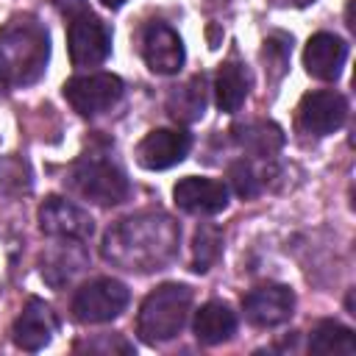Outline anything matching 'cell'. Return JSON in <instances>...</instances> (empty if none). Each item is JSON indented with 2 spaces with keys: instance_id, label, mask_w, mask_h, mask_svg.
Returning <instances> with one entry per match:
<instances>
[{
  "instance_id": "obj_1",
  "label": "cell",
  "mask_w": 356,
  "mask_h": 356,
  "mask_svg": "<svg viewBox=\"0 0 356 356\" xmlns=\"http://www.w3.org/2000/svg\"><path fill=\"white\" fill-rule=\"evenodd\" d=\"M178 239L181 228L170 214L139 211L106 231L103 259L131 273L161 270L178 253Z\"/></svg>"
},
{
  "instance_id": "obj_2",
  "label": "cell",
  "mask_w": 356,
  "mask_h": 356,
  "mask_svg": "<svg viewBox=\"0 0 356 356\" xmlns=\"http://www.w3.org/2000/svg\"><path fill=\"white\" fill-rule=\"evenodd\" d=\"M50 58V39L39 19L17 17L0 31V81L8 86L36 83Z\"/></svg>"
},
{
  "instance_id": "obj_3",
  "label": "cell",
  "mask_w": 356,
  "mask_h": 356,
  "mask_svg": "<svg viewBox=\"0 0 356 356\" xmlns=\"http://www.w3.org/2000/svg\"><path fill=\"white\" fill-rule=\"evenodd\" d=\"M189 309H192V289L186 284H161L142 300L136 331L147 345L167 342L184 328Z\"/></svg>"
},
{
  "instance_id": "obj_4",
  "label": "cell",
  "mask_w": 356,
  "mask_h": 356,
  "mask_svg": "<svg viewBox=\"0 0 356 356\" xmlns=\"http://www.w3.org/2000/svg\"><path fill=\"white\" fill-rule=\"evenodd\" d=\"M67 186L97 206H117L131 195V181L125 178V172L106 159L78 161L67 175Z\"/></svg>"
},
{
  "instance_id": "obj_5",
  "label": "cell",
  "mask_w": 356,
  "mask_h": 356,
  "mask_svg": "<svg viewBox=\"0 0 356 356\" xmlns=\"http://www.w3.org/2000/svg\"><path fill=\"white\" fill-rule=\"evenodd\" d=\"M131 292L117 278H95L83 284L72 298V314L78 323H108L125 312Z\"/></svg>"
},
{
  "instance_id": "obj_6",
  "label": "cell",
  "mask_w": 356,
  "mask_h": 356,
  "mask_svg": "<svg viewBox=\"0 0 356 356\" xmlns=\"http://www.w3.org/2000/svg\"><path fill=\"white\" fill-rule=\"evenodd\" d=\"M61 92L81 117H95L108 111L122 97V81L111 72H89L70 78Z\"/></svg>"
},
{
  "instance_id": "obj_7",
  "label": "cell",
  "mask_w": 356,
  "mask_h": 356,
  "mask_svg": "<svg viewBox=\"0 0 356 356\" xmlns=\"http://www.w3.org/2000/svg\"><path fill=\"white\" fill-rule=\"evenodd\" d=\"M67 47H70V61L75 67H97L111 53V31L100 17L83 11L70 19Z\"/></svg>"
},
{
  "instance_id": "obj_8",
  "label": "cell",
  "mask_w": 356,
  "mask_h": 356,
  "mask_svg": "<svg viewBox=\"0 0 356 356\" xmlns=\"http://www.w3.org/2000/svg\"><path fill=\"white\" fill-rule=\"evenodd\" d=\"M348 120V100L334 89L309 92L298 106V128L312 136H328Z\"/></svg>"
},
{
  "instance_id": "obj_9",
  "label": "cell",
  "mask_w": 356,
  "mask_h": 356,
  "mask_svg": "<svg viewBox=\"0 0 356 356\" xmlns=\"http://www.w3.org/2000/svg\"><path fill=\"white\" fill-rule=\"evenodd\" d=\"M245 317L256 328H273L292 317L295 309V292L284 284H264L245 295L242 300Z\"/></svg>"
},
{
  "instance_id": "obj_10",
  "label": "cell",
  "mask_w": 356,
  "mask_h": 356,
  "mask_svg": "<svg viewBox=\"0 0 356 356\" xmlns=\"http://www.w3.org/2000/svg\"><path fill=\"white\" fill-rule=\"evenodd\" d=\"M192 147V136L181 128H156L136 145V161L145 170H167L181 164Z\"/></svg>"
},
{
  "instance_id": "obj_11",
  "label": "cell",
  "mask_w": 356,
  "mask_h": 356,
  "mask_svg": "<svg viewBox=\"0 0 356 356\" xmlns=\"http://www.w3.org/2000/svg\"><path fill=\"white\" fill-rule=\"evenodd\" d=\"M39 228L47 236H58V239H89L95 231V220L89 217V211H83L81 206L64 200V197H47L39 206Z\"/></svg>"
},
{
  "instance_id": "obj_12",
  "label": "cell",
  "mask_w": 356,
  "mask_h": 356,
  "mask_svg": "<svg viewBox=\"0 0 356 356\" xmlns=\"http://www.w3.org/2000/svg\"><path fill=\"white\" fill-rule=\"evenodd\" d=\"M142 58L156 75H175L184 67V42L167 22H150L142 33Z\"/></svg>"
},
{
  "instance_id": "obj_13",
  "label": "cell",
  "mask_w": 356,
  "mask_h": 356,
  "mask_svg": "<svg viewBox=\"0 0 356 356\" xmlns=\"http://www.w3.org/2000/svg\"><path fill=\"white\" fill-rule=\"evenodd\" d=\"M58 331V317L56 312L39 300V298H31L22 312L17 314L14 320V328H11V337H14V345L22 348V350H42L44 345H50L53 334Z\"/></svg>"
},
{
  "instance_id": "obj_14",
  "label": "cell",
  "mask_w": 356,
  "mask_h": 356,
  "mask_svg": "<svg viewBox=\"0 0 356 356\" xmlns=\"http://www.w3.org/2000/svg\"><path fill=\"white\" fill-rule=\"evenodd\" d=\"M172 197H175V206L184 209L186 214L209 217V214H220L228 206V186L214 178L189 175L175 184Z\"/></svg>"
},
{
  "instance_id": "obj_15",
  "label": "cell",
  "mask_w": 356,
  "mask_h": 356,
  "mask_svg": "<svg viewBox=\"0 0 356 356\" xmlns=\"http://www.w3.org/2000/svg\"><path fill=\"white\" fill-rule=\"evenodd\" d=\"M348 58V44L334 33H314L303 50V67L317 81H337Z\"/></svg>"
},
{
  "instance_id": "obj_16",
  "label": "cell",
  "mask_w": 356,
  "mask_h": 356,
  "mask_svg": "<svg viewBox=\"0 0 356 356\" xmlns=\"http://www.w3.org/2000/svg\"><path fill=\"white\" fill-rule=\"evenodd\" d=\"M192 331L200 345H220L228 342L236 331V314L222 300H209L195 312Z\"/></svg>"
},
{
  "instance_id": "obj_17",
  "label": "cell",
  "mask_w": 356,
  "mask_h": 356,
  "mask_svg": "<svg viewBox=\"0 0 356 356\" xmlns=\"http://www.w3.org/2000/svg\"><path fill=\"white\" fill-rule=\"evenodd\" d=\"M231 134H234V142L245 153L259 156V159H267V156H273L284 147V131L275 122H267V120H250V122L234 125Z\"/></svg>"
},
{
  "instance_id": "obj_18",
  "label": "cell",
  "mask_w": 356,
  "mask_h": 356,
  "mask_svg": "<svg viewBox=\"0 0 356 356\" xmlns=\"http://www.w3.org/2000/svg\"><path fill=\"white\" fill-rule=\"evenodd\" d=\"M86 264V253L83 248L78 245V239H64L61 248L50 250L42 261V278L50 284V286H64L75 278V273H81Z\"/></svg>"
},
{
  "instance_id": "obj_19",
  "label": "cell",
  "mask_w": 356,
  "mask_h": 356,
  "mask_svg": "<svg viewBox=\"0 0 356 356\" xmlns=\"http://www.w3.org/2000/svg\"><path fill=\"white\" fill-rule=\"evenodd\" d=\"M206 111V78L192 75L186 83L175 86L167 95V114L175 122H195Z\"/></svg>"
},
{
  "instance_id": "obj_20",
  "label": "cell",
  "mask_w": 356,
  "mask_h": 356,
  "mask_svg": "<svg viewBox=\"0 0 356 356\" xmlns=\"http://www.w3.org/2000/svg\"><path fill=\"white\" fill-rule=\"evenodd\" d=\"M248 72L228 61L220 67L217 78H214V100H217V108L225 111V114H236L248 97Z\"/></svg>"
},
{
  "instance_id": "obj_21",
  "label": "cell",
  "mask_w": 356,
  "mask_h": 356,
  "mask_svg": "<svg viewBox=\"0 0 356 356\" xmlns=\"http://www.w3.org/2000/svg\"><path fill=\"white\" fill-rule=\"evenodd\" d=\"M309 350L320 353V356H353L356 337L350 328H345L334 320H323V323H317V328L309 337Z\"/></svg>"
},
{
  "instance_id": "obj_22",
  "label": "cell",
  "mask_w": 356,
  "mask_h": 356,
  "mask_svg": "<svg viewBox=\"0 0 356 356\" xmlns=\"http://www.w3.org/2000/svg\"><path fill=\"white\" fill-rule=\"evenodd\" d=\"M220 253H222V234H220V228H214L209 222L200 225L195 231V242H192V270L195 273H206L217 261Z\"/></svg>"
},
{
  "instance_id": "obj_23",
  "label": "cell",
  "mask_w": 356,
  "mask_h": 356,
  "mask_svg": "<svg viewBox=\"0 0 356 356\" xmlns=\"http://www.w3.org/2000/svg\"><path fill=\"white\" fill-rule=\"evenodd\" d=\"M228 178H231L234 192H236L239 197H256V195L261 192V178L256 175V170H253L250 161H236V164H231Z\"/></svg>"
},
{
  "instance_id": "obj_24",
  "label": "cell",
  "mask_w": 356,
  "mask_h": 356,
  "mask_svg": "<svg viewBox=\"0 0 356 356\" xmlns=\"http://www.w3.org/2000/svg\"><path fill=\"white\" fill-rule=\"evenodd\" d=\"M78 350H89V353H134V345L125 342L120 334H103L97 339L81 342Z\"/></svg>"
},
{
  "instance_id": "obj_25",
  "label": "cell",
  "mask_w": 356,
  "mask_h": 356,
  "mask_svg": "<svg viewBox=\"0 0 356 356\" xmlns=\"http://www.w3.org/2000/svg\"><path fill=\"white\" fill-rule=\"evenodd\" d=\"M53 6H56L64 17H70V19L86 11V0H53Z\"/></svg>"
},
{
  "instance_id": "obj_26",
  "label": "cell",
  "mask_w": 356,
  "mask_h": 356,
  "mask_svg": "<svg viewBox=\"0 0 356 356\" xmlns=\"http://www.w3.org/2000/svg\"><path fill=\"white\" fill-rule=\"evenodd\" d=\"M278 3H284V6H309L314 0H278Z\"/></svg>"
},
{
  "instance_id": "obj_27",
  "label": "cell",
  "mask_w": 356,
  "mask_h": 356,
  "mask_svg": "<svg viewBox=\"0 0 356 356\" xmlns=\"http://www.w3.org/2000/svg\"><path fill=\"white\" fill-rule=\"evenodd\" d=\"M100 3H103V6H108V8H120L125 0H100Z\"/></svg>"
}]
</instances>
